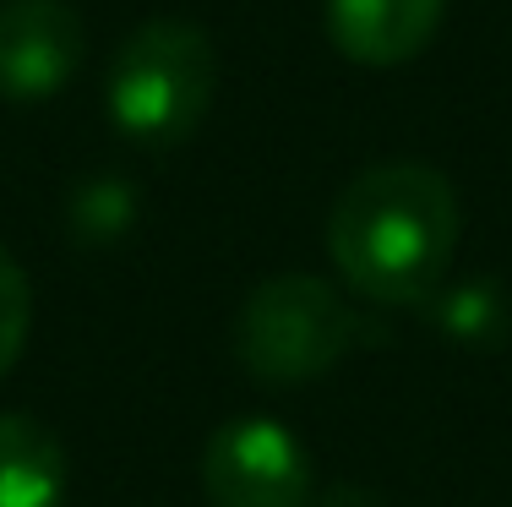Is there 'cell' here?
<instances>
[{
    "mask_svg": "<svg viewBox=\"0 0 512 507\" xmlns=\"http://www.w3.org/2000/svg\"><path fill=\"white\" fill-rule=\"evenodd\" d=\"M66 219H71V235H77L82 246H109V240H120L137 224V191L115 175H99V180L71 191Z\"/></svg>",
    "mask_w": 512,
    "mask_h": 507,
    "instance_id": "obj_9",
    "label": "cell"
},
{
    "mask_svg": "<svg viewBox=\"0 0 512 507\" xmlns=\"http://www.w3.org/2000/svg\"><path fill=\"white\" fill-rule=\"evenodd\" d=\"M436 333L453 338V344H469V349H496L512 338V295L496 279H463V284H442L431 300Z\"/></svg>",
    "mask_w": 512,
    "mask_h": 507,
    "instance_id": "obj_8",
    "label": "cell"
},
{
    "mask_svg": "<svg viewBox=\"0 0 512 507\" xmlns=\"http://www.w3.org/2000/svg\"><path fill=\"white\" fill-rule=\"evenodd\" d=\"M202 491L213 507H306L311 464L289 426L267 415H235L207 437Z\"/></svg>",
    "mask_w": 512,
    "mask_h": 507,
    "instance_id": "obj_4",
    "label": "cell"
},
{
    "mask_svg": "<svg viewBox=\"0 0 512 507\" xmlns=\"http://www.w3.org/2000/svg\"><path fill=\"white\" fill-rule=\"evenodd\" d=\"M447 0H327V39L355 66H404L436 39Z\"/></svg>",
    "mask_w": 512,
    "mask_h": 507,
    "instance_id": "obj_6",
    "label": "cell"
},
{
    "mask_svg": "<svg viewBox=\"0 0 512 507\" xmlns=\"http://www.w3.org/2000/svg\"><path fill=\"white\" fill-rule=\"evenodd\" d=\"M218 50L197 22L153 17L120 39L109 60L104 104L120 137L142 148H175L213 110Z\"/></svg>",
    "mask_w": 512,
    "mask_h": 507,
    "instance_id": "obj_2",
    "label": "cell"
},
{
    "mask_svg": "<svg viewBox=\"0 0 512 507\" xmlns=\"http://www.w3.org/2000/svg\"><path fill=\"white\" fill-rule=\"evenodd\" d=\"M88 55L71 0H0V99L44 104L71 88Z\"/></svg>",
    "mask_w": 512,
    "mask_h": 507,
    "instance_id": "obj_5",
    "label": "cell"
},
{
    "mask_svg": "<svg viewBox=\"0 0 512 507\" xmlns=\"http://www.w3.org/2000/svg\"><path fill=\"white\" fill-rule=\"evenodd\" d=\"M66 480V448L50 426L28 415H0V507H60Z\"/></svg>",
    "mask_w": 512,
    "mask_h": 507,
    "instance_id": "obj_7",
    "label": "cell"
},
{
    "mask_svg": "<svg viewBox=\"0 0 512 507\" xmlns=\"http://www.w3.org/2000/svg\"><path fill=\"white\" fill-rule=\"evenodd\" d=\"M360 338V317L344 306L333 284L311 273H278L256 284L235 317V355L256 382L295 388L316 382L349 355Z\"/></svg>",
    "mask_w": 512,
    "mask_h": 507,
    "instance_id": "obj_3",
    "label": "cell"
},
{
    "mask_svg": "<svg viewBox=\"0 0 512 507\" xmlns=\"http://www.w3.org/2000/svg\"><path fill=\"white\" fill-rule=\"evenodd\" d=\"M28 322H33V284L22 273V262L0 246V377L17 366L22 344H28Z\"/></svg>",
    "mask_w": 512,
    "mask_h": 507,
    "instance_id": "obj_10",
    "label": "cell"
},
{
    "mask_svg": "<svg viewBox=\"0 0 512 507\" xmlns=\"http://www.w3.org/2000/svg\"><path fill=\"white\" fill-rule=\"evenodd\" d=\"M327 507H371V497H360V491H333Z\"/></svg>",
    "mask_w": 512,
    "mask_h": 507,
    "instance_id": "obj_11",
    "label": "cell"
},
{
    "mask_svg": "<svg viewBox=\"0 0 512 507\" xmlns=\"http://www.w3.org/2000/svg\"><path fill=\"white\" fill-rule=\"evenodd\" d=\"M458 197L431 164H371L327 219V251L371 306H425L458 251Z\"/></svg>",
    "mask_w": 512,
    "mask_h": 507,
    "instance_id": "obj_1",
    "label": "cell"
}]
</instances>
